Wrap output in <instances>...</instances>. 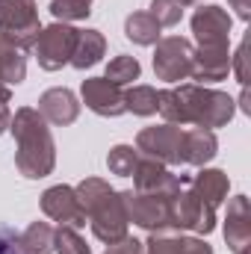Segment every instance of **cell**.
<instances>
[{"label":"cell","instance_id":"36","mask_svg":"<svg viewBox=\"0 0 251 254\" xmlns=\"http://www.w3.org/2000/svg\"><path fill=\"white\" fill-rule=\"evenodd\" d=\"M107 254H110V252H107Z\"/></svg>","mask_w":251,"mask_h":254},{"label":"cell","instance_id":"15","mask_svg":"<svg viewBox=\"0 0 251 254\" xmlns=\"http://www.w3.org/2000/svg\"><path fill=\"white\" fill-rule=\"evenodd\" d=\"M39 113H42V119L51 122V125L68 127V125L77 122L80 104H77V98H74L71 89H48V92L39 98Z\"/></svg>","mask_w":251,"mask_h":254},{"label":"cell","instance_id":"1","mask_svg":"<svg viewBox=\"0 0 251 254\" xmlns=\"http://www.w3.org/2000/svg\"><path fill=\"white\" fill-rule=\"evenodd\" d=\"M157 98H160L157 113L169 125L178 127L192 125L213 130V127H222L234 119L231 95H225L219 89L198 86V83H181L178 89H163V92H157Z\"/></svg>","mask_w":251,"mask_h":254},{"label":"cell","instance_id":"9","mask_svg":"<svg viewBox=\"0 0 251 254\" xmlns=\"http://www.w3.org/2000/svg\"><path fill=\"white\" fill-rule=\"evenodd\" d=\"M181 142H184V127L178 125H160L145 127L136 136V151L148 160H157L163 166H178L181 163Z\"/></svg>","mask_w":251,"mask_h":254},{"label":"cell","instance_id":"23","mask_svg":"<svg viewBox=\"0 0 251 254\" xmlns=\"http://www.w3.org/2000/svg\"><path fill=\"white\" fill-rule=\"evenodd\" d=\"M54 234L57 228H51L48 222H33L21 234V246L27 254H54Z\"/></svg>","mask_w":251,"mask_h":254},{"label":"cell","instance_id":"5","mask_svg":"<svg viewBox=\"0 0 251 254\" xmlns=\"http://www.w3.org/2000/svg\"><path fill=\"white\" fill-rule=\"evenodd\" d=\"M119 195H122V204H125L127 222H136L139 228H145L151 234H163V231L172 228V219H169L172 195H163V192H136V190L119 192Z\"/></svg>","mask_w":251,"mask_h":254},{"label":"cell","instance_id":"29","mask_svg":"<svg viewBox=\"0 0 251 254\" xmlns=\"http://www.w3.org/2000/svg\"><path fill=\"white\" fill-rule=\"evenodd\" d=\"M151 15L160 27H175L184 18V3L181 0H151Z\"/></svg>","mask_w":251,"mask_h":254},{"label":"cell","instance_id":"26","mask_svg":"<svg viewBox=\"0 0 251 254\" xmlns=\"http://www.w3.org/2000/svg\"><path fill=\"white\" fill-rule=\"evenodd\" d=\"M136 163H139V151L130 148V145H116L107 154V169L113 175H119V178H130L133 169H136Z\"/></svg>","mask_w":251,"mask_h":254},{"label":"cell","instance_id":"25","mask_svg":"<svg viewBox=\"0 0 251 254\" xmlns=\"http://www.w3.org/2000/svg\"><path fill=\"white\" fill-rule=\"evenodd\" d=\"M139 74H142V65H139V60L136 57H127V54H122V57H116V60H110V65H107V80L110 83H116V86H127V83H133V80H139Z\"/></svg>","mask_w":251,"mask_h":254},{"label":"cell","instance_id":"31","mask_svg":"<svg viewBox=\"0 0 251 254\" xmlns=\"http://www.w3.org/2000/svg\"><path fill=\"white\" fill-rule=\"evenodd\" d=\"M231 68H237V80L246 86L249 83V71H246V42L237 48V57H231Z\"/></svg>","mask_w":251,"mask_h":254},{"label":"cell","instance_id":"28","mask_svg":"<svg viewBox=\"0 0 251 254\" xmlns=\"http://www.w3.org/2000/svg\"><path fill=\"white\" fill-rule=\"evenodd\" d=\"M54 252L57 254H92L89 246H86V240L74 228H65V225H60L57 234H54Z\"/></svg>","mask_w":251,"mask_h":254},{"label":"cell","instance_id":"7","mask_svg":"<svg viewBox=\"0 0 251 254\" xmlns=\"http://www.w3.org/2000/svg\"><path fill=\"white\" fill-rule=\"evenodd\" d=\"M77 39H80V30H74L71 24L57 21V24H51V27H45L39 33V39L33 45V54H36V60L45 71H60L63 65L71 63Z\"/></svg>","mask_w":251,"mask_h":254},{"label":"cell","instance_id":"14","mask_svg":"<svg viewBox=\"0 0 251 254\" xmlns=\"http://www.w3.org/2000/svg\"><path fill=\"white\" fill-rule=\"evenodd\" d=\"M225 240L234 254H249L251 246V216H249V198L237 195L228 204V222H225Z\"/></svg>","mask_w":251,"mask_h":254},{"label":"cell","instance_id":"12","mask_svg":"<svg viewBox=\"0 0 251 254\" xmlns=\"http://www.w3.org/2000/svg\"><path fill=\"white\" fill-rule=\"evenodd\" d=\"M80 95H83V104L92 113L104 116V119H116V116L125 113V92H122V86L110 83L107 77H89V80H83Z\"/></svg>","mask_w":251,"mask_h":254},{"label":"cell","instance_id":"3","mask_svg":"<svg viewBox=\"0 0 251 254\" xmlns=\"http://www.w3.org/2000/svg\"><path fill=\"white\" fill-rule=\"evenodd\" d=\"M80 204H83V213H86V222L92 225V234L95 240L113 246L119 240L127 237V213L125 204H122V195L113 190L107 181L101 178H86L80 187H74Z\"/></svg>","mask_w":251,"mask_h":254},{"label":"cell","instance_id":"30","mask_svg":"<svg viewBox=\"0 0 251 254\" xmlns=\"http://www.w3.org/2000/svg\"><path fill=\"white\" fill-rule=\"evenodd\" d=\"M0 254H27L21 246V234L9 225H0Z\"/></svg>","mask_w":251,"mask_h":254},{"label":"cell","instance_id":"13","mask_svg":"<svg viewBox=\"0 0 251 254\" xmlns=\"http://www.w3.org/2000/svg\"><path fill=\"white\" fill-rule=\"evenodd\" d=\"M130 178H133V190L136 192H163V195H175L189 181L184 175H172L169 166H163L157 160H148V157H139Z\"/></svg>","mask_w":251,"mask_h":254},{"label":"cell","instance_id":"33","mask_svg":"<svg viewBox=\"0 0 251 254\" xmlns=\"http://www.w3.org/2000/svg\"><path fill=\"white\" fill-rule=\"evenodd\" d=\"M234 3V9H237V15L243 18V21H249V0H231Z\"/></svg>","mask_w":251,"mask_h":254},{"label":"cell","instance_id":"4","mask_svg":"<svg viewBox=\"0 0 251 254\" xmlns=\"http://www.w3.org/2000/svg\"><path fill=\"white\" fill-rule=\"evenodd\" d=\"M42 24H39L36 0H0V36L12 48H18L21 54L33 51Z\"/></svg>","mask_w":251,"mask_h":254},{"label":"cell","instance_id":"19","mask_svg":"<svg viewBox=\"0 0 251 254\" xmlns=\"http://www.w3.org/2000/svg\"><path fill=\"white\" fill-rule=\"evenodd\" d=\"M125 36L133 42V45L151 48V45H157V42H160L163 27L154 21V15H151V12H133V15H127V21H125Z\"/></svg>","mask_w":251,"mask_h":254},{"label":"cell","instance_id":"10","mask_svg":"<svg viewBox=\"0 0 251 254\" xmlns=\"http://www.w3.org/2000/svg\"><path fill=\"white\" fill-rule=\"evenodd\" d=\"M192 33L198 48H228L231 42V15L225 6H201L192 15Z\"/></svg>","mask_w":251,"mask_h":254},{"label":"cell","instance_id":"24","mask_svg":"<svg viewBox=\"0 0 251 254\" xmlns=\"http://www.w3.org/2000/svg\"><path fill=\"white\" fill-rule=\"evenodd\" d=\"M157 107H160V98H157L154 86H133V89L125 92V113H133V116H157Z\"/></svg>","mask_w":251,"mask_h":254},{"label":"cell","instance_id":"34","mask_svg":"<svg viewBox=\"0 0 251 254\" xmlns=\"http://www.w3.org/2000/svg\"><path fill=\"white\" fill-rule=\"evenodd\" d=\"M9 98H12L9 86H6V83H0V104H9Z\"/></svg>","mask_w":251,"mask_h":254},{"label":"cell","instance_id":"2","mask_svg":"<svg viewBox=\"0 0 251 254\" xmlns=\"http://www.w3.org/2000/svg\"><path fill=\"white\" fill-rule=\"evenodd\" d=\"M9 130L15 136V169L30 178V181H39V178H48L57 166V145H54V136H51V127L42 119L39 110L33 107H21L12 122Z\"/></svg>","mask_w":251,"mask_h":254},{"label":"cell","instance_id":"22","mask_svg":"<svg viewBox=\"0 0 251 254\" xmlns=\"http://www.w3.org/2000/svg\"><path fill=\"white\" fill-rule=\"evenodd\" d=\"M24 77H27V60H24V54L18 51V48H12L3 36H0V83H6V86H18V83H24Z\"/></svg>","mask_w":251,"mask_h":254},{"label":"cell","instance_id":"35","mask_svg":"<svg viewBox=\"0 0 251 254\" xmlns=\"http://www.w3.org/2000/svg\"><path fill=\"white\" fill-rule=\"evenodd\" d=\"M184 6H192V3H204V0H181Z\"/></svg>","mask_w":251,"mask_h":254},{"label":"cell","instance_id":"8","mask_svg":"<svg viewBox=\"0 0 251 254\" xmlns=\"http://www.w3.org/2000/svg\"><path fill=\"white\" fill-rule=\"evenodd\" d=\"M192 57L195 48L181 36H169L157 42V54H154V74L163 83H181L192 77Z\"/></svg>","mask_w":251,"mask_h":254},{"label":"cell","instance_id":"6","mask_svg":"<svg viewBox=\"0 0 251 254\" xmlns=\"http://www.w3.org/2000/svg\"><path fill=\"white\" fill-rule=\"evenodd\" d=\"M169 219L172 228L178 231H195V234H210L216 228V207H210L198 192L189 187V181L172 195L169 204Z\"/></svg>","mask_w":251,"mask_h":254},{"label":"cell","instance_id":"18","mask_svg":"<svg viewBox=\"0 0 251 254\" xmlns=\"http://www.w3.org/2000/svg\"><path fill=\"white\" fill-rule=\"evenodd\" d=\"M189 187L198 192L210 207H219L225 198H228V175L219 172V169H201L195 178H189Z\"/></svg>","mask_w":251,"mask_h":254},{"label":"cell","instance_id":"20","mask_svg":"<svg viewBox=\"0 0 251 254\" xmlns=\"http://www.w3.org/2000/svg\"><path fill=\"white\" fill-rule=\"evenodd\" d=\"M104 51H107V42H104V36L98 30H80V39H77L71 65L80 68V71H86V68H92L95 63H101Z\"/></svg>","mask_w":251,"mask_h":254},{"label":"cell","instance_id":"21","mask_svg":"<svg viewBox=\"0 0 251 254\" xmlns=\"http://www.w3.org/2000/svg\"><path fill=\"white\" fill-rule=\"evenodd\" d=\"M148 254H213V249L195 237H160V234H154L148 243Z\"/></svg>","mask_w":251,"mask_h":254},{"label":"cell","instance_id":"17","mask_svg":"<svg viewBox=\"0 0 251 254\" xmlns=\"http://www.w3.org/2000/svg\"><path fill=\"white\" fill-rule=\"evenodd\" d=\"M216 133L204 130V127H192L184 130V142H181V163L184 166H204L216 157Z\"/></svg>","mask_w":251,"mask_h":254},{"label":"cell","instance_id":"11","mask_svg":"<svg viewBox=\"0 0 251 254\" xmlns=\"http://www.w3.org/2000/svg\"><path fill=\"white\" fill-rule=\"evenodd\" d=\"M42 213L48 219L65 225V228H74V231H80L86 225V213H83V204H80L74 187H51V190H45Z\"/></svg>","mask_w":251,"mask_h":254},{"label":"cell","instance_id":"27","mask_svg":"<svg viewBox=\"0 0 251 254\" xmlns=\"http://www.w3.org/2000/svg\"><path fill=\"white\" fill-rule=\"evenodd\" d=\"M92 3L95 0H54L51 3V15L63 24H71V21H83L92 15Z\"/></svg>","mask_w":251,"mask_h":254},{"label":"cell","instance_id":"16","mask_svg":"<svg viewBox=\"0 0 251 254\" xmlns=\"http://www.w3.org/2000/svg\"><path fill=\"white\" fill-rule=\"evenodd\" d=\"M231 71V51L228 48H198L192 57V77L198 86L204 83H219Z\"/></svg>","mask_w":251,"mask_h":254},{"label":"cell","instance_id":"32","mask_svg":"<svg viewBox=\"0 0 251 254\" xmlns=\"http://www.w3.org/2000/svg\"><path fill=\"white\" fill-rule=\"evenodd\" d=\"M9 122H12V113H9V107H6V104H0V133H3V130H9Z\"/></svg>","mask_w":251,"mask_h":254}]
</instances>
